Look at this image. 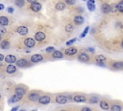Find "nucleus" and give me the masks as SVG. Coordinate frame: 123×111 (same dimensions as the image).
Returning a JSON list of instances; mask_svg holds the SVG:
<instances>
[{
	"label": "nucleus",
	"instance_id": "a878e982",
	"mask_svg": "<svg viewBox=\"0 0 123 111\" xmlns=\"http://www.w3.org/2000/svg\"><path fill=\"white\" fill-rule=\"evenodd\" d=\"M99 104H100V107H101L102 109H104V110L110 109L109 103H108L107 102H105V100H101V102H99Z\"/></svg>",
	"mask_w": 123,
	"mask_h": 111
},
{
	"label": "nucleus",
	"instance_id": "c756f323",
	"mask_svg": "<svg viewBox=\"0 0 123 111\" xmlns=\"http://www.w3.org/2000/svg\"><path fill=\"white\" fill-rule=\"evenodd\" d=\"M73 29H74V25H73L72 23H68V24L65 26V31H66V32L73 31Z\"/></svg>",
	"mask_w": 123,
	"mask_h": 111
},
{
	"label": "nucleus",
	"instance_id": "09e8293b",
	"mask_svg": "<svg viewBox=\"0 0 123 111\" xmlns=\"http://www.w3.org/2000/svg\"><path fill=\"white\" fill-rule=\"evenodd\" d=\"M2 67V63H1V61H0V68Z\"/></svg>",
	"mask_w": 123,
	"mask_h": 111
},
{
	"label": "nucleus",
	"instance_id": "ddd939ff",
	"mask_svg": "<svg viewBox=\"0 0 123 111\" xmlns=\"http://www.w3.org/2000/svg\"><path fill=\"white\" fill-rule=\"evenodd\" d=\"M4 59H5V62H7L8 64H14L16 62V57L12 54H9V55L5 56Z\"/></svg>",
	"mask_w": 123,
	"mask_h": 111
},
{
	"label": "nucleus",
	"instance_id": "9d476101",
	"mask_svg": "<svg viewBox=\"0 0 123 111\" xmlns=\"http://www.w3.org/2000/svg\"><path fill=\"white\" fill-rule=\"evenodd\" d=\"M73 100L75 103H86L87 97L84 96V95H75L73 97Z\"/></svg>",
	"mask_w": 123,
	"mask_h": 111
},
{
	"label": "nucleus",
	"instance_id": "1a4fd4ad",
	"mask_svg": "<svg viewBox=\"0 0 123 111\" xmlns=\"http://www.w3.org/2000/svg\"><path fill=\"white\" fill-rule=\"evenodd\" d=\"M78 60H79L80 62L87 63V62L89 61V56H88L87 53H85V52H82V53L79 54V56H78Z\"/></svg>",
	"mask_w": 123,
	"mask_h": 111
},
{
	"label": "nucleus",
	"instance_id": "423d86ee",
	"mask_svg": "<svg viewBox=\"0 0 123 111\" xmlns=\"http://www.w3.org/2000/svg\"><path fill=\"white\" fill-rule=\"evenodd\" d=\"M15 64H16V66H17L18 68H26V67L30 66L29 61H27V60H25V59H19V60H16Z\"/></svg>",
	"mask_w": 123,
	"mask_h": 111
},
{
	"label": "nucleus",
	"instance_id": "6e6552de",
	"mask_svg": "<svg viewBox=\"0 0 123 111\" xmlns=\"http://www.w3.org/2000/svg\"><path fill=\"white\" fill-rule=\"evenodd\" d=\"M24 45H25L26 47H29V48L34 47L35 45H36L35 39H33V38H27V39H25L24 40Z\"/></svg>",
	"mask_w": 123,
	"mask_h": 111
},
{
	"label": "nucleus",
	"instance_id": "dca6fc26",
	"mask_svg": "<svg viewBox=\"0 0 123 111\" xmlns=\"http://www.w3.org/2000/svg\"><path fill=\"white\" fill-rule=\"evenodd\" d=\"M6 73L9 74H13L16 73V67L15 65H13V64L8 65L7 68H6Z\"/></svg>",
	"mask_w": 123,
	"mask_h": 111
},
{
	"label": "nucleus",
	"instance_id": "58836bf2",
	"mask_svg": "<svg viewBox=\"0 0 123 111\" xmlns=\"http://www.w3.org/2000/svg\"><path fill=\"white\" fill-rule=\"evenodd\" d=\"M82 110H83V111H90V108L89 107H83V108H82Z\"/></svg>",
	"mask_w": 123,
	"mask_h": 111
},
{
	"label": "nucleus",
	"instance_id": "4be33fe9",
	"mask_svg": "<svg viewBox=\"0 0 123 111\" xmlns=\"http://www.w3.org/2000/svg\"><path fill=\"white\" fill-rule=\"evenodd\" d=\"M9 24V18L5 16H0V25L3 26H7Z\"/></svg>",
	"mask_w": 123,
	"mask_h": 111
},
{
	"label": "nucleus",
	"instance_id": "e433bc0d",
	"mask_svg": "<svg viewBox=\"0 0 123 111\" xmlns=\"http://www.w3.org/2000/svg\"><path fill=\"white\" fill-rule=\"evenodd\" d=\"M14 11H15V10H14L13 7H8V8H7V12H8L9 14H13Z\"/></svg>",
	"mask_w": 123,
	"mask_h": 111
},
{
	"label": "nucleus",
	"instance_id": "49530a36",
	"mask_svg": "<svg viewBox=\"0 0 123 111\" xmlns=\"http://www.w3.org/2000/svg\"><path fill=\"white\" fill-rule=\"evenodd\" d=\"M88 1H90V2H92V3H95V0H88Z\"/></svg>",
	"mask_w": 123,
	"mask_h": 111
},
{
	"label": "nucleus",
	"instance_id": "7ed1b4c3",
	"mask_svg": "<svg viewBox=\"0 0 123 111\" xmlns=\"http://www.w3.org/2000/svg\"><path fill=\"white\" fill-rule=\"evenodd\" d=\"M38 102L40 104L46 105V104L50 103V102H51V98H50L49 96H46V95H44V96H39Z\"/></svg>",
	"mask_w": 123,
	"mask_h": 111
},
{
	"label": "nucleus",
	"instance_id": "4468645a",
	"mask_svg": "<svg viewBox=\"0 0 123 111\" xmlns=\"http://www.w3.org/2000/svg\"><path fill=\"white\" fill-rule=\"evenodd\" d=\"M22 98H23V96L15 93V95L12 96V98L9 99V103H17V102H19V100L21 99Z\"/></svg>",
	"mask_w": 123,
	"mask_h": 111
},
{
	"label": "nucleus",
	"instance_id": "2f4dec72",
	"mask_svg": "<svg viewBox=\"0 0 123 111\" xmlns=\"http://www.w3.org/2000/svg\"><path fill=\"white\" fill-rule=\"evenodd\" d=\"M111 109L112 111H121V110H122V107H121L119 104H114V105L111 107Z\"/></svg>",
	"mask_w": 123,
	"mask_h": 111
},
{
	"label": "nucleus",
	"instance_id": "8fccbe9b",
	"mask_svg": "<svg viewBox=\"0 0 123 111\" xmlns=\"http://www.w3.org/2000/svg\"><path fill=\"white\" fill-rule=\"evenodd\" d=\"M1 39H2V36H1V35H0V42H1Z\"/></svg>",
	"mask_w": 123,
	"mask_h": 111
},
{
	"label": "nucleus",
	"instance_id": "393cba45",
	"mask_svg": "<svg viewBox=\"0 0 123 111\" xmlns=\"http://www.w3.org/2000/svg\"><path fill=\"white\" fill-rule=\"evenodd\" d=\"M95 60H96V63H105L106 62V57L104 55L99 54V55L96 56Z\"/></svg>",
	"mask_w": 123,
	"mask_h": 111
},
{
	"label": "nucleus",
	"instance_id": "7c9ffc66",
	"mask_svg": "<svg viewBox=\"0 0 123 111\" xmlns=\"http://www.w3.org/2000/svg\"><path fill=\"white\" fill-rule=\"evenodd\" d=\"M88 31H89V26H87V27H86V28L84 29V31H83V33H82V34L80 35V38L82 39V38H84V37H86V36L88 35Z\"/></svg>",
	"mask_w": 123,
	"mask_h": 111
},
{
	"label": "nucleus",
	"instance_id": "0eeeda50",
	"mask_svg": "<svg viewBox=\"0 0 123 111\" xmlns=\"http://www.w3.org/2000/svg\"><path fill=\"white\" fill-rule=\"evenodd\" d=\"M42 4L40 3H38V1H36V2H33V3H31V6H30V9L32 10L33 12H39L40 10H42Z\"/></svg>",
	"mask_w": 123,
	"mask_h": 111
},
{
	"label": "nucleus",
	"instance_id": "a19ab883",
	"mask_svg": "<svg viewBox=\"0 0 123 111\" xmlns=\"http://www.w3.org/2000/svg\"><path fill=\"white\" fill-rule=\"evenodd\" d=\"M4 58H5V56H4L3 54L0 53V61H2V60H4Z\"/></svg>",
	"mask_w": 123,
	"mask_h": 111
},
{
	"label": "nucleus",
	"instance_id": "a211bd4d",
	"mask_svg": "<svg viewBox=\"0 0 123 111\" xmlns=\"http://www.w3.org/2000/svg\"><path fill=\"white\" fill-rule=\"evenodd\" d=\"M100 102V98L99 96H91L89 99H88V103L90 104H96Z\"/></svg>",
	"mask_w": 123,
	"mask_h": 111
},
{
	"label": "nucleus",
	"instance_id": "c9c22d12",
	"mask_svg": "<svg viewBox=\"0 0 123 111\" xmlns=\"http://www.w3.org/2000/svg\"><path fill=\"white\" fill-rule=\"evenodd\" d=\"M65 3L67 5H74L76 3V0H65Z\"/></svg>",
	"mask_w": 123,
	"mask_h": 111
},
{
	"label": "nucleus",
	"instance_id": "72a5a7b5",
	"mask_svg": "<svg viewBox=\"0 0 123 111\" xmlns=\"http://www.w3.org/2000/svg\"><path fill=\"white\" fill-rule=\"evenodd\" d=\"M55 50V47H53V46H48L46 49H45V51L47 52V53H50V52H53Z\"/></svg>",
	"mask_w": 123,
	"mask_h": 111
},
{
	"label": "nucleus",
	"instance_id": "b1692460",
	"mask_svg": "<svg viewBox=\"0 0 123 111\" xmlns=\"http://www.w3.org/2000/svg\"><path fill=\"white\" fill-rule=\"evenodd\" d=\"M15 93L18 94V95H21V96H24L26 94V90L24 88H21V87H16L15 90Z\"/></svg>",
	"mask_w": 123,
	"mask_h": 111
},
{
	"label": "nucleus",
	"instance_id": "39448f33",
	"mask_svg": "<svg viewBox=\"0 0 123 111\" xmlns=\"http://www.w3.org/2000/svg\"><path fill=\"white\" fill-rule=\"evenodd\" d=\"M38 98H39V94H38V92H35V91H33V92L29 93V95H28L29 100H31V102H33V103L38 102Z\"/></svg>",
	"mask_w": 123,
	"mask_h": 111
},
{
	"label": "nucleus",
	"instance_id": "f03ea898",
	"mask_svg": "<svg viewBox=\"0 0 123 111\" xmlns=\"http://www.w3.org/2000/svg\"><path fill=\"white\" fill-rule=\"evenodd\" d=\"M55 100L58 104H65L68 102V96L65 95H58L55 98Z\"/></svg>",
	"mask_w": 123,
	"mask_h": 111
},
{
	"label": "nucleus",
	"instance_id": "c03bdc74",
	"mask_svg": "<svg viewBox=\"0 0 123 111\" xmlns=\"http://www.w3.org/2000/svg\"><path fill=\"white\" fill-rule=\"evenodd\" d=\"M17 109H19V106H15V107H14V108H12V111H15V110H17Z\"/></svg>",
	"mask_w": 123,
	"mask_h": 111
},
{
	"label": "nucleus",
	"instance_id": "3c124183",
	"mask_svg": "<svg viewBox=\"0 0 123 111\" xmlns=\"http://www.w3.org/2000/svg\"><path fill=\"white\" fill-rule=\"evenodd\" d=\"M82 1H87V0H82Z\"/></svg>",
	"mask_w": 123,
	"mask_h": 111
},
{
	"label": "nucleus",
	"instance_id": "f8f14e48",
	"mask_svg": "<svg viewBox=\"0 0 123 111\" xmlns=\"http://www.w3.org/2000/svg\"><path fill=\"white\" fill-rule=\"evenodd\" d=\"M42 60H43V57L40 54H34L31 56V62L32 63H38V62H42Z\"/></svg>",
	"mask_w": 123,
	"mask_h": 111
},
{
	"label": "nucleus",
	"instance_id": "6ab92c4d",
	"mask_svg": "<svg viewBox=\"0 0 123 111\" xmlns=\"http://www.w3.org/2000/svg\"><path fill=\"white\" fill-rule=\"evenodd\" d=\"M111 67L114 70H122L123 69V61H117V62L112 63Z\"/></svg>",
	"mask_w": 123,
	"mask_h": 111
},
{
	"label": "nucleus",
	"instance_id": "cd10ccee",
	"mask_svg": "<svg viewBox=\"0 0 123 111\" xmlns=\"http://www.w3.org/2000/svg\"><path fill=\"white\" fill-rule=\"evenodd\" d=\"M87 7H88V11H90V12H93L94 10H95V4L92 3V2H90V1H88V2H87Z\"/></svg>",
	"mask_w": 123,
	"mask_h": 111
},
{
	"label": "nucleus",
	"instance_id": "412c9836",
	"mask_svg": "<svg viewBox=\"0 0 123 111\" xmlns=\"http://www.w3.org/2000/svg\"><path fill=\"white\" fill-rule=\"evenodd\" d=\"M10 42L8 41V40H4V41H2L1 43H0V47H1L2 49H4V50H7V49H9L10 48Z\"/></svg>",
	"mask_w": 123,
	"mask_h": 111
},
{
	"label": "nucleus",
	"instance_id": "aec40b11",
	"mask_svg": "<svg viewBox=\"0 0 123 111\" xmlns=\"http://www.w3.org/2000/svg\"><path fill=\"white\" fill-rule=\"evenodd\" d=\"M52 57L54 59H62V58H64V54L60 50H54L52 52Z\"/></svg>",
	"mask_w": 123,
	"mask_h": 111
},
{
	"label": "nucleus",
	"instance_id": "bb28decb",
	"mask_svg": "<svg viewBox=\"0 0 123 111\" xmlns=\"http://www.w3.org/2000/svg\"><path fill=\"white\" fill-rule=\"evenodd\" d=\"M115 7H116V11H118L119 13H123V0H121V1H119L118 3H116Z\"/></svg>",
	"mask_w": 123,
	"mask_h": 111
},
{
	"label": "nucleus",
	"instance_id": "4c0bfd02",
	"mask_svg": "<svg viewBox=\"0 0 123 111\" xmlns=\"http://www.w3.org/2000/svg\"><path fill=\"white\" fill-rule=\"evenodd\" d=\"M87 50H88V51H89V52H91V53L94 52V48H92V47H88Z\"/></svg>",
	"mask_w": 123,
	"mask_h": 111
},
{
	"label": "nucleus",
	"instance_id": "ea45409f",
	"mask_svg": "<svg viewBox=\"0 0 123 111\" xmlns=\"http://www.w3.org/2000/svg\"><path fill=\"white\" fill-rule=\"evenodd\" d=\"M98 66H100V67H106V64L105 63H96Z\"/></svg>",
	"mask_w": 123,
	"mask_h": 111
},
{
	"label": "nucleus",
	"instance_id": "79ce46f5",
	"mask_svg": "<svg viewBox=\"0 0 123 111\" xmlns=\"http://www.w3.org/2000/svg\"><path fill=\"white\" fill-rule=\"evenodd\" d=\"M4 9H5V6L0 3V11H1V10H4Z\"/></svg>",
	"mask_w": 123,
	"mask_h": 111
},
{
	"label": "nucleus",
	"instance_id": "20e7f679",
	"mask_svg": "<svg viewBox=\"0 0 123 111\" xmlns=\"http://www.w3.org/2000/svg\"><path fill=\"white\" fill-rule=\"evenodd\" d=\"M16 32L20 36H25V35H27L29 33V29H28V27H26L24 25H21V26H18L16 28Z\"/></svg>",
	"mask_w": 123,
	"mask_h": 111
},
{
	"label": "nucleus",
	"instance_id": "2eb2a0df",
	"mask_svg": "<svg viewBox=\"0 0 123 111\" xmlns=\"http://www.w3.org/2000/svg\"><path fill=\"white\" fill-rule=\"evenodd\" d=\"M77 51H78V49L76 48V47H68L67 49H65V55H67V56H73V55H75L76 53H77Z\"/></svg>",
	"mask_w": 123,
	"mask_h": 111
},
{
	"label": "nucleus",
	"instance_id": "9b49d317",
	"mask_svg": "<svg viewBox=\"0 0 123 111\" xmlns=\"http://www.w3.org/2000/svg\"><path fill=\"white\" fill-rule=\"evenodd\" d=\"M45 33L44 32H42V31H38L35 34V41H38V42H42L43 40L45 39Z\"/></svg>",
	"mask_w": 123,
	"mask_h": 111
},
{
	"label": "nucleus",
	"instance_id": "c85d7f7f",
	"mask_svg": "<svg viewBox=\"0 0 123 111\" xmlns=\"http://www.w3.org/2000/svg\"><path fill=\"white\" fill-rule=\"evenodd\" d=\"M15 6L18 7V8H22V7L25 5V0H15Z\"/></svg>",
	"mask_w": 123,
	"mask_h": 111
},
{
	"label": "nucleus",
	"instance_id": "f257e3e1",
	"mask_svg": "<svg viewBox=\"0 0 123 111\" xmlns=\"http://www.w3.org/2000/svg\"><path fill=\"white\" fill-rule=\"evenodd\" d=\"M101 11L104 15H108L110 13H112V12H115L116 11V7L115 5H110V4H107V3H104L101 5Z\"/></svg>",
	"mask_w": 123,
	"mask_h": 111
},
{
	"label": "nucleus",
	"instance_id": "5701e85b",
	"mask_svg": "<svg viewBox=\"0 0 123 111\" xmlns=\"http://www.w3.org/2000/svg\"><path fill=\"white\" fill-rule=\"evenodd\" d=\"M55 9L57 11H64L65 9V3L64 2H58L56 5H55Z\"/></svg>",
	"mask_w": 123,
	"mask_h": 111
},
{
	"label": "nucleus",
	"instance_id": "a18cd8bd",
	"mask_svg": "<svg viewBox=\"0 0 123 111\" xmlns=\"http://www.w3.org/2000/svg\"><path fill=\"white\" fill-rule=\"evenodd\" d=\"M27 2H29V3H33V2H36L37 0H26Z\"/></svg>",
	"mask_w": 123,
	"mask_h": 111
},
{
	"label": "nucleus",
	"instance_id": "f3484780",
	"mask_svg": "<svg viewBox=\"0 0 123 111\" xmlns=\"http://www.w3.org/2000/svg\"><path fill=\"white\" fill-rule=\"evenodd\" d=\"M73 21H74V23H75L76 25H81V24L84 23L85 19H84V17L82 16H74V18H73Z\"/></svg>",
	"mask_w": 123,
	"mask_h": 111
},
{
	"label": "nucleus",
	"instance_id": "473e14b6",
	"mask_svg": "<svg viewBox=\"0 0 123 111\" xmlns=\"http://www.w3.org/2000/svg\"><path fill=\"white\" fill-rule=\"evenodd\" d=\"M6 34H7V29H6V27L3 26V25H0V35L4 36V35H6Z\"/></svg>",
	"mask_w": 123,
	"mask_h": 111
},
{
	"label": "nucleus",
	"instance_id": "de8ad7c7",
	"mask_svg": "<svg viewBox=\"0 0 123 111\" xmlns=\"http://www.w3.org/2000/svg\"><path fill=\"white\" fill-rule=\"evenodd\" d=\"M121 47H122V48H123V41H122V42H121Z\"/></svg>",
	"mask_w": 123,
	"mask_h": 111
},
{
	"label": "nucleus",
	"instance_id": "37998d69",
	"mask_svg": "<svg viewBox=\"0 0 123 111\" xmlns=\"http://www.w3.org/2000/svg\"><path fill=\"white\" fill-rule=\"evenodd\" d=\"M78 12H79V13H83V12H84V9H83V8H79V9H78Z\"/></svg>",
	"mask_w": 123,
	"mask_h": 111
},
{
	"label": "nucleus",
	"instance_id": "603ef678",
	"mask_svg": "<svg viewBox=\"0 0 123 111\" xmlns=\"http://www.w3.org/2000/svg\"><path fill=\"white\" fill-rule=\"evenodd\" d=\"M0 98H1V93H0Z\"/></svg>",
	"mask_w": 123,
	"mask_h": 111
},
{
	"label": "nucleus",
	"instance_id": "f704fd0d",
	"mask_svg": "<svg viewBox=\"0 0 123 111\" xmlns=\"http://www.w3.org/2000/svg\"><path fill=\"white\" fill-rule=\"evenodd\" d=\"M76 38H73V39H71V40H69L68 42H66V45H72V44H74L75 42H76Z\"/></svg>",
	"mask_w": 123,
	"mask_h": 111
}]
</instances>
